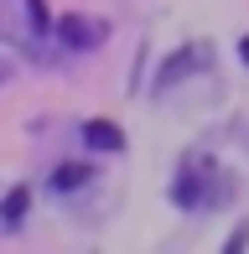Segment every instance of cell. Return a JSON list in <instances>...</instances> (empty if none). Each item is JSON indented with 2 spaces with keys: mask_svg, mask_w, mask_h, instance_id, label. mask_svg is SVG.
<instances>
[{
  "mask_svg": "<svg viewBox=\"0 0 249 254\" xmlns=\"http://www.w3.org/2000/svg\"><path fill=\"white\" fill-rule=\"evenodd\" d=\"M244 57H249V42H244Z\"/></svg>",
  "mask_w": 249,
  "mask_h": 254,
  "instance_id": "5",
  "label": "cell"
},
{
  "mask_svg": "<svg viewBox=\"0 0 249 254\" xmlns=\"http://www.w3.org/2000/svg\"><path fill=\"white\" fill-rule=\"evenodd\" d=\"M83 177H88V166H67V171H58L62 187H73V182H83Z\"/></svg>",
  "mask_w": 249,
  "mask_h": 254,
  "instance_id": "3",
  "label": "cell"
},
{
  "mask_svg": "<svg viewBox=\"0 0 249 254\" xmlns=\"http://www.w3.org/2000/svg\"><path fill=\"white\" fill-rule=\"evenodd\" d=\"M62 31H67V42H73V47H83V42H94V26H88V21H62Z\"/></svg>",
  "mask_w": 249,
  "mask_h": 254,
  "instance_id": "2",
  "label": "cell"
},
{
  "mask_svg": "<svg viewBox=\"0 0 249 254\" xmlns=\"http://www.w3.org/2000/svg\"><path fill=\"white\" fill-rule=\"evenodd\" d=\"M83 140H88V145H99V151H120V145H124V135L115 130V125H88V130H83Z\"/></svg>",
  "mask_w": 249,
  "mask_h": 254,
  "instance_id": "1",
  "label": "cell"
},
{
  "mask_svg": "<svg viewBox=\"0 0 249 254\" xmlns=\"http://www.w3.org/2000/svg\"><path fill=\"white\" fill-rule=\"evenodd\" d=\"M21 207H26V192H10V202H5V218H21Z\"/></svg>",
  "mask_w": 249,
  "mask_h": 254,
  "instance_id": "4",
  "label": "cell"
}]
</instances>
